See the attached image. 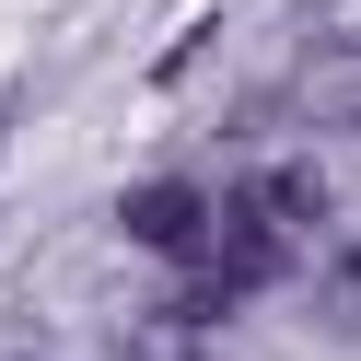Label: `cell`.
I'll return each mask as SVG.
<instances>
[{
  "instance_id": "1",
  "label": "cell",
  "mask_w": 361,
  "mask_h": 361,
  "mask_svg": "<svg viewBox=\"0 0 361 361\" xmlns=\"http://www.w3.org/2000/svg\"><path fill=\"white\" fill-rule=\"evenodd\" d=\"M128 245H152V257H210V198L198 187H140L128 198Z\"/></svg>"
},
{
  "instance_id": "2",
  "label": "cell",
  "mask_w": 361,
  "mask_h": 361,
  "mask_svg": "<svg viewBox=\"0 0 361 361\" xmlns=\"http://www.w3.org/2000/svg\"><path fill=\"white\" fill-rule=\"evenodd\" d=\"M221 268H233V280H268V268H280V233H268V221H233V233H221Z\"/></svg>"
},
{
  "instance_id": "3",
  "label": "cell",
  "mask_w": 361,
  "mask_h": 361,
  "mask_svg": "<svg viewBox=\"0 0 361 361\" xmlns=\"http://www.w3.org/2000/svg\"><path fill=\"white\" fill-rule=\"evenodd\" d=\"M314 210H326V187H314L303 164H291V175H268V221H314Z\"/></svg>"
}]
</instances>
